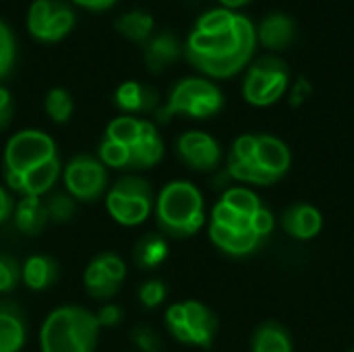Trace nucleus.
I'll return each mask as SVG.
<instances>
[{
    "label": "nucleus",
    "mask_w": 354,
    "mask_h": 352,
    "mask_svg": "<svg viewBox=\"0 0 354 352\" xmlns=\"http://www.w3.org/2000/svg\"><path fill=\"white\" fill-rule=\"evenodd\" d=\"M62 162L56 141L39 129H21L4 145L2 178L12 195L46 197L60 180Z\"/></svg>",
    "instance_id": "f257e3e1"
},
{
    "label": "nucleus",
    "mask_w": 354,
    "mask_h": 352,
    "mask_svg": "<svg viewBox=\"0 0 354 352\" xmlns=\"http://www.w3.org/2000/svg\"><path fill=\"white\" fill-rule=\"evenodd\" d=\"M257 46V31L249 17L234 15L228 29L203 33L193 29L185 44L187 60L203 75L228 79L247 66Z\"/></svg>",
    "instance_id": "f03ea898"
},
{
    "label": "nucleus",
    "mask_w": 354,
    "mask_h": 352,
    "mask_svg": "<svg viewBox=\"0 0 354 352\" xmlns=\"http://www.w3.org/2000/svg\"><path fill=\"white\" fill-rule=\"evenodd\" d=\"M290 166V147L280 137L266 133H245L236 137L226 158V174L232 180L259 187L278 183Z\"/></svg>",
    "instance_id": "7ed1b4c3"
},
{
    "label": "nucleus",
    "mask_w": 354,
    "mask_h": 352,
    "mask_svg": "<svg viewBox=\"0 0 354 352\" xmlns=\"http://www.w3.org/2000/svg\"><path fill=\"white\" fill-rule=\"evenodd\" d=\"M153 216L162 237H195L205 226V201L199 187L185 178L166 183L156 195Z\"/></svg>",
    "instance_id": "20e7f679"
},
{
    "label": "nucleus",
    "mask_w": 354,
    "mask_h": 352,
    "mask_svg": "<svg viewBox=\"0 0 354 352\" xmlns=\"http://www.w3.org/2000/svg\"><path fill=\"white\" fill-rule=\"evenodd\" d=\"M97 340L95 313L79 305L52 309L39 328V352H95Z\"/></svg>",
    "instance_id": "39448f33"
},
{
    "label": "nucleus",
    "mask_w": 354,
    "mask_h": 352,
    "mask_svg": "<svg viewBox=\"0 0 354 352\" xmlns=\"http://www.w3.org/2000/svg\"><path fill=\"white\" fill-rule=\"evenodd\" d=\"M104 137L129 149L131 154L129 174L151 170L164 158V141L160 137L158 127L151 120H143L131 114H120L108 122Z\"/></svg>",
    "instance_id": "423d86ee"
},
{
    "label": "nucleus",
    "mask_w": 354,
    "mask_h": 352,
    "mask_svg": "<svg viewBox=\"0 0 354 352\" xmlns=\"http://www.w3.org/2000/svg\"><path fill=\"white\" fill-rule=\"evenodd\" d=\"M108 216L127 228H135L147 222L153 214L156 193L147 178L139 174H122L116 178L104 195Z\"/></svg>",
    "instance_id": "0eeeda50"
},
{
    "label": "nucleus",
    "mask_w": 354,
    "mask_h": 352,
    "mask_svg": "<svg viewBox=\"0 0 354 352\" xmlns=\"http://www.w3.org/2000/svg\"><path fill=\"white\" fill-rule=\"evenodd\" d=\"M222 106H224V93L214 81L205 77H185L174 83L168 102L162 108H158L156 114L160 122H166L178 114L203 120L218 114Z\"/></svg>",
    "instance_id": "6e6552de"
},
{
    "label": "nucleus",
    "mask_w": 354,
    "mask_h": 352,
    "mask_svg": "<svg viewBox=\"0 0 354 352\" xmlns=\"http://www.w3.org/2000/svg\"><path fill=\"white\" fill-rule=\"evenodd\" d=\"M164 324L174 340L199 349H209L218 332L216 313L201 301H180L170 305Z\"/></svg>",
    "instance_id": "1a4fd4ad"
},
{
    "label": "nucleus",
    "mask_w": 354,
    "mask_h": 352,
    "mask_svg": "<svg viewBox=\"0 0 354 352\" xmlns=\"http://www.w3.org/2000/svg\"><path fill=\"white\" fill-rule=\"evenodd\" d=\"M290 85V68L278 56L257 58L245 79H243V95L251 106H272L276 104Z\"/></svg>",
    "instance_id": "9d476101"
},
{
    "label": "nucleus",
    "mask_w": 354,
    "mask_h": 352,
    "mask_svg": "<svg viewBox=\"0 0 354 352\" xmlns=\"http://www.w3.org/2000/svg\"><path fill=\"white\" fill-rule=\"evenodd\" d=\"M60 180L64 185V193L79 203L100 201L110 187L108 168L97 160V156L89 154L73 156L66 166H62Z\"/></svg>",
    "instance_id": "9b49d317"
},
{
    "label": "nucleus",
    "mask_w": 354,
    "mask_h": 352,
    "mask_svg": "<svg viewBox=\"0 0 354 352\" xmlns=\"http://www.w3.org/2000/svg\"><path fill=\"white\" fill-rule=\"evenodd\" d=\"M75 25V12L64 0H33L27 10V29L41 41L62 39Z\"/></svg>",
    "instance_id": "f8f14e48"
},
{
    "label": "nucleus",
    "mask_w": 354,
    "mask_h": 352,
    "mask_svg": "<svg viewBox=\"0 0 354 352\" xmlns=\"http://www.w3.org/2000/svg\"><path fill=\"white\" fill-rule=\"evenodd\" d=\"M176 156L193 172H212L222 162V147L205 131H187L176 139Z\"/></svg>",
    "instance_id": "ddd939ff"
},
{
    "label": "nucleus",
    "mask_w": 354,
    "mask_h": 352,
    "mask_svg": "<svg viewBox=\"0 0 354 352\" xmlns=\"http://www.w3.org/2000/svg\"><path fill=\"white\" fill-rule=\"evenodd\" d=\"M207 234H209V241L222 253L232 255V257H247L263 245V239L253 230L251 224H247V226H220V224L209 222Z\"/></svg>",
    "instance_id": "4468645a"
},
{
    "label": "nucleus",
    "mask_w": 354,
    "mask_h": 352,
    "mask_svg": "<svg viewBox=\"0 0 354 352\" xmlns=\"http://www.w3.org/2000/svg\"><path fill=\"white\" fill-rule=\"evenodd\" d=\"M282 230L297 241H313L324 230V216L311 203H292L282 214Z\"/></svg>",
    "instance_id": "2eb2a0df"
},
{
    "label": "nucleus",
    "mask_w": 354,
    "mask_h": 352,
    "mask_svg": "<svg viewBox=\"0 0 354 352\" xmlns=\"http://www.w3.org/2000/svg\"><path fill=\"white\" fill-rule=\"evenodd\" d=\"M27 342V319L12 301H0V352H21Z\"/></svg>",
    "instance_id": "dca6fc26"
},
{
    "label": "nucleus",
    "mask_w": 354,
    "mask_h": 352,
    "mask_svg": "<svg viewBox=\"0 0 354 352\" xmlns=\"http://www.w3.org/2000/svg\"><path fill=\"white\" fill-rule=\"evenodd\" d=\"M160 93L141 81H124L116 87L114 91V104L120 108L124 114H145L151 110H158Z\"/></svg>",
    "instance_id": "f3484780"
},
{
    "label": "nucleus",
    "mask_w": 354,
    "mask_h": 352,
    "mask_svg": "<svg viewBox=\"0 0 354 352\" xmlns=\"http://www.w3.org/2000/svg\"><path fill=\"white\" fill-rule=\"evenodd\" d=\"M257 31V39L261 46H266L268 50H286L292 41H295V21L290 15L280 12V10H272L270 15H266L259 23V27H255Z\"/></svg>",
    "instance_id": "a211bd4d"
},
{
    "label": "nucleus",
    "mask_w": 354,
    "mask_h": 352,
    "mask_svg": "<svg viewBox=\"0 0 354 352\" xmlns=\"http://www.w3.org/2000/svg\"><path fill=\"white\" fill-rule=\"evenodd\" d=\"M10 222L23 237H39L50 224L44 197H21L15 203Z\"/></svg>",
    "instance_id": "6ab92c4d"
},
{
    "label": "nucleus",
    "mask_w": 354,
    "mask_h": 352,
    "mask_svg": "<svg viewBox=\"0 0 354 352\" xmlns=\"http://www.w3.org/2000/svg\"><path fill=\"white\" fill-rule=\"evenodd\" d=\"M143 46H145V64L151 73L164 71L168 64L176 62L178 56L185 52L178 37L170 31H162L149 37Z\"/></svg>",
    "instance_id": "aec40b11"
},
{
    "label": "nucleus",
    "mask_w": 354,
    "mask_h": 352,
    "mask_svg": "<svg viewBox=\"0 0 354 352\" xmlns=\"http://www.w3.org/2000/svg\"><path fill=\"white\" fill-rule=\"evenodd\" d=\"M56 278L58 263L48 255H29L21 263V282L33 293L48 290L50 286H54Z\"/></svg>",
    "instance_id": "412c9836"
},
{
    "label": "nucleus",
    "mask_w": 354,
    "mask_h": 352,
    "mask_svg": "<svg viewBox=\"0 0 354 352\" xmlns=\"http://www.w3.org/2000/svg\"><path fill=\"white\" fill-rule=\"evenodd\" d=\"M251 352H295L290 332L278 322H263L251 336Z\"/></svg>",
    "instance_id": "4be33fe9"
},
{
    "label": "nucleus",
    "mask_w": 354,
    "mask_h": 352,
    "mask_svg": "<svg viewBox=\"0 0 354 352\" xmlns=\"http://www.w3.org/2000/svg\"><path fill=\"white\" fill-rule=\"evenodd\" d=\"M168 239L160 232H147L137 241L133 249V261L139 270H156L168 259Z\"/></svg>",
    "instance_id": "5701e85b"
},
{
    "label": "nucleus",
    "mask_w": 354,
    "mask_h": 352,
    "mask_svg": "<svg viewBox=\"0 0 354 352\" xmlns=\"http://www.w3.org/2000/svg\"><path fill=\"white\" fill-rule=\"evenodd\" d=\"M83 286H85L87 295L97 301H110L120 290V284H116L112 278H108L106 272L93 259L89 261V266L83 272Z\"/></svg>",
    "instance_id": "b1692460"
},
{
    "label": "nucleus",
    "mask_w": 354,
    "mask_h": 352,
    "mask_svg": "<svg viewBox=\"0 0 354 352\" xmlns=\"http://www.w3.org/2000/svg\"><path fill=\"white\" fill-rule=\"evenodd\" d=\"M114 27L120 33H124L127 37H131L139 44H145L151 37L153 17L145 10H131V12L120 15L114 23Z\"/></svg>",
    "instance_id": "393cba45"
},
{
    "label": "nucleus",
    "mask_w": 354,
    "mask_h": 352,
    "mask_svg": "<svg viewBox=\"0 0 354 352\" xmlns=\"http://www.w3.org/2000/svg\"><path fill=\"white\" fill-rule=\"evenodd\" d=\"M220 201L224 205H228L232 212L245 216V218H253L263 205H261V199L257 197V193H253L251 189L247 187H230L222 193Z\"/></svg>",
    "instance_id": "a878e982"
},
{
    "label": "nucleus",
    "mask_w": 354,
    "mask_h": 352,
    "mask_svg": "<svg viewBox=\"0 0 354 352\" xmlns=\"http://www.w3.org/2000/svg\"><path fill=\"white\" fill-rule=\"evenodd\" d=\"M44 110L46 114L58 122V124H64L71 120L73 116V110H75V102H73V95L64 89V87H52L46 98H44Z\"/></svg>",
    "instance_id": "bb28decb"
},
{
    "label": "nucleus",
    "mask_w": 354,
    "mask_h": 352,
    "mask_svg": "<svg viewBox=\"0 0 354 352\" xmlns=\"http://www.w3.org/2000/svg\"><path fill=\"white\" fill-rule=\"evenodd\" d=\"M48 220L54 224H66L77 216V201L66 193H48L44 197Z\"/></svg>",
    "instance_id": "cd10ccee"
},
{
    "label": "nucleus",
    "mask_w": 354,
    "mask_h": 352,
    "mask_svg": "<svg viewBox=\"0 0 354 352\" xmlns=\"http://www.w3.org/2000/svg\"><path fill=\"white\" fill-rule=\"evenodd\" d=\"M234 15H236V12H232V10L226 8V6L209 8V10H205V12L197 19L195 29H197V31H203V33H218V31H224V29H228V27L232 25Z\"/></svg>",
    "instance_id": "c85d7f7f"
},
{
    "label": "nucleus",
    "mask_w": 354,
    "mask_h": 352,
    "mask_svg": "<svg viewBox=\"0 0 354 352\" xmlns=\"http://www.w3.org/2000/svg\"><path fill=\"white\" fill-rule=\"evenodd\" d=\"M21 284V263L8 253H0V295H10Z\"/></svg>",
    "instance_id": "c756f323"
},
{
    "label": "nucleus",
    "mask_w": 354,
    "mask_h": 352,
    "mask_svg": "<svg viewBox=\"0 0 354 352\" xmlns=\"http://www.w3.org/2000/svg\"><path fill=\"white\" fill-rule=\"evenodd\" d=\"M15 52H17V46H15L12 31L0 19V79H4L10 73V68L15 64Z\"/></svg>",
    "instance_id": "7c9ffc66"
},
{
    "label": "nucleus",
    "mask_w": 354,
    "mask_h": 352,
    "mask_svg": "<svg viewBox=\"0 0 354 352\" xmlns=\"http://www.w3.org/2000/svg\"><path fill=\"white\" fill-rule=\"evenodd\" d=\"M93 261L106 272L108 278H112L116 284L122 286V282H124V278H127V263L122 261V257H118V255L112 253V251H104V253H97V255L93 257Z\"/></svg>",
    "instance_id": "2f4dec72"
},
{
    "label": "nucleus",
    "mask_w": 354,
    "mask_h": 352,
    "mask_svg": "<svg viewBox=\"0 0 354 352\" xmlns=\"http://www.w3.org/2000/svg\"><path fill=\"white\" fill-rule=\"evenodd\" d=\"M166 295H168V288L162 280H147L139 288V303L145 309H156L166 301Z\"/></svg>",
    "instance_id": "473e14b6"
},
{
    "label": "nucleus",
    "mask_w": 354,
    "mask_h": 352,
    "mask_svg": "<svg viewBox=\"0 0 354 352\" xmlns=\"http://www.w3.org/2000/svg\"><path fill=\"white\" fill-rule=\"evenodd\" d=\"M131 340L133 344L141 352H158L162 346L160 336L156 334V330L147 328V326H139L131 332Z\"/></svg>",
    "instance_id": "72a5a7b5"
},
{
    "label": "nucleus",
    "mask_w": 354,
    "mask_h": 352,
    "mask_svg": "<svg viewBox=\"0 0 354 352\" xmlns=\"http://www.w3.org/2000/svg\"><path fill=\"white\" fill-rule=\"evenodd\" d=\"M95 319L100 324V328H114L122 322V311L118 305L114 303H106L100 307V311L95 313Z\"/></svg>",
    "instance_id": "f704fd0d"
},
{
    "label": "nucleus",
    "mask_w": 354,
    "mask_h": 352,
    "mask_svg": "<svg viewBox=\"0 0 354 352\" xmlns=\"http://www.w3.org/2000/svg\"><path fill=\"white\" fill-rule=\"evenodd\" d=\"M251 226H253V230L266 241V239L272 234V230H274V216H272V212L266 210V207H261V210L251 218Z\"/></svg>",
    "instance_id": "c9c22d12"
},
{
    "label": "nucleus",
    "mask_w": 354,
    "mask_h": 352,
    "mask_svg": "<svg viewBox=\"0 0 354 352\" xmlns=\"http://www.w3.org/2000/svg\"><path fill=\"white\" fill-rule=\"evenodd\" d=\"M12 114H15V102H12V95L6 87L0 85V133L8 129L10 120H12Z\"/></svg>",
    "instance_id": "e433bc0d"
},
{
    "label": "nucleus",
    "mask_w": 354,
    "mask_h": 352,
    "mask_svg": "<svg viewBox=\"0 0 354 352\" xmlns=\"http://www.w3.org/2000/svg\"><path fill=\"white\" fill-rule=\"evenodd\" d=\"M15 203H17V201H15L12 193H10L4 185H0V226L6 224L8 220H12Z\"/></svg>",
    "instance_id": "4c0bfd02"
},
{
    "label": "nucleus",
    "mask_w": 354,
    "mask_h": 352,
    "mask_svg": "<svg viewBox=\"0 0 354 352\" xmlns=\"http://www.w3.org/2000/svg\"><path fill=\"white\" fill-rule=\"evenodd\" d=\"M75 2H79V4H83V6H87V8L100 10V8H108L114 0H75Z\"/></svg>",
    "instance_id": "58836bf2"
},
{
    "label": "nucleus",
    "mask_w": 354,
    "mask_h": 352,
    "mask_svg": "<svg viewBox=\"0 0 354 352\" xmlns=\"http://www.w3.org/2000/svg\"><path fill=\"white\" fill-rule=\"evenodd\" d=\"M226 8H236V6H243V4H247L249 0H220Z\"/></svg>",
    "instance_id": "ea45409f"
},
{
    "label": "nucleus",
    "mask_w": 354,
    "mask_h": 352,
    "mask_svg": "<svg viewBox=\"0 0 354 352\" xmlns=\"http://www.w3.org/2000/svg\"><path fill=\"white\" fill-rule=\"evenodd\" d=\"M348 352H354V349H351V351H348Z\"/></svg>",
    "instance_id": "a19ab883"
}]
</instances>
